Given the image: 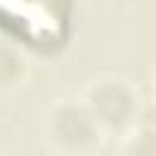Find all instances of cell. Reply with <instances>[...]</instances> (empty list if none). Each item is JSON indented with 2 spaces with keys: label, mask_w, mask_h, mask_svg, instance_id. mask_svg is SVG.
Masks as SVG:
<instances>
[{
  "label": "cell",
  "mask_w": 156,
  "mask_h": 156,
  "mask_svg": "<svg viewBox=\"0 0 156 156\" xmlns=\"http://www.w3.org/2000/svg\"><path fill=\"white\" fill-rule=\"evenodd\" d=\"M2 39L32 58H61L78 29V0H0Z\"/></svg>",
  "instance_id": "cell-1"
},
{
  "label": "cell",
  "mask_w": 156,
  "mask_h": 156,
  "mask_svg": "<svg viewBox=\"0 0 156 156\" xmlns=\"http://www.w3.org/2000/svg\"><path fill=\"white\" fill-rule=\"evenodd\" d=\"M39 136L51 156H95L107 134L80 95H58L39 115Z\"/></svg>",
  "instance_id": "cell-2"
},
{
  "label": "cell",
  "mask_w": 156,
  "mask_h": 156,
  "mask_svg": "<svg viewBox=\"0 0 156 156\" xmlns=\"http://www.w3.org/2000/svg\"><path fill=\"white\" fill-rule=\"evenodd\" d=\"M78 95L83 98L85 107L98 119L102 132L112 139H122L124 134H129L146 105L139 85L132 78L110 71L90 76Z\"/></svg>",
  "instance_id": "cell-3"
},
{
  "label": "cell",
  "mask_w": 156,
  "mask_h": 156,
  "mask_svg": "<svg viewBox=\"0 0 156 156\" xmlns=\"http://www.w3.org/2000/svg\"><path fill=\"white\" fill-rule=\"evenodd\" d=\"M115 156H156V98L146 100L136 127L117 139Z\"/></svg>",
  "instance_id": "cell-4"
},
{
  "label": "cell",
  "mask_w": 156,
  "mask_h": 156,
  "mask_svg": "<svg viewBox=\"0 0 156 156\" xmlns=\"http://www.w3.org/2000/svg\"><path fill=\"white\" fill-rule=\"evenodd\" d=\"M29 76H32V56L22 46L2 39V46H0V90H2V95L10 98L12 93L22 90L29 83Z\"/></svg>",
  "instance_id": "cell-5"
},
{
  "label": "cell",
  "mask_w": 156,
  "mask_h": 156,
  "mask_svg": "<svg viewBox=\"0 0 156 156\" xmlns=\"http://www.w3.org/2000/svg\"><path fill=\"white\" fill-rule=\"evenodd\" d=\"M151 90H154V98H156V63L151 68Z\"/></svg>",
  "instance_id": "cell-6"
},
{
  "label": "cell",
  "mask_w": 156,
  "mask_h": 156,
  "mask_svg": "<svg viewBox=\"0 0 156 156\" xmlns=\"http://www.w3.org/2000/svg\"><path fill=\"white\" fill-rule=\"evenodd\" d=\"M2 156H10V154H7V151H5V154H2Z\"/></svg>",
  "instance_id": "cell-7"
}]
</instances>
